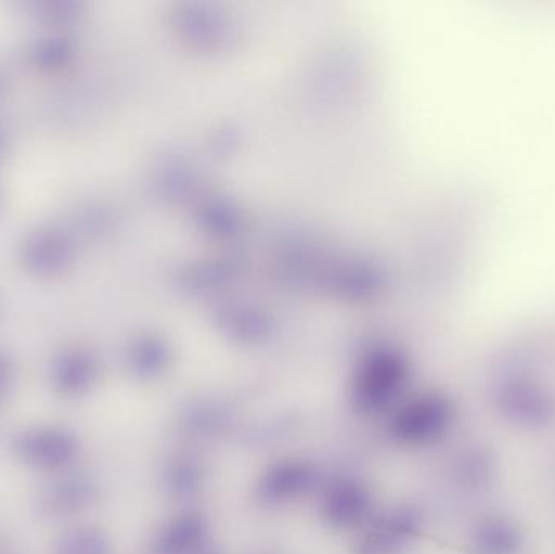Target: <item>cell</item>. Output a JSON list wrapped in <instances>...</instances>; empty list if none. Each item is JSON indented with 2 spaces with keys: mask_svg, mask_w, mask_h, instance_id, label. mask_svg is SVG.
<instances>
[{
  "mask_svg": "<svg viewBox=\"0 0 555 554\" xmlns=\"http://www.w3.org/2000/svg\"><path fill=\"white\" fill-rule=\"evenodd\" d=\"M9 452L20 467L46 478L80 467L83 439L65 423H31L10 435Z\"/></svg>",
  "mask_w": 555,
  "mask_h": 554,
  "instance_id": "1",
  "label": "cell"
},
{
  "mask_svg": "<svg viewBox=\"0 0 555 554\" xmlns=\"http://www.w3.org/2000/svg\"><path fill=\"white\" fill-rule=\"evenodd\" d=\"M459 407L443 392H423L391 410L387 433L397 445L427 448L443 441L455 428Z\"/></svg>",
  "mask_w": 555,
  "mask_h": 554,
  "instance_id": "2",
  "label": "cell"
},
{
  "mask_svg": "<svg viewBox=\"0 0 555 554\" xmlns=\"http://www.w3.org/2000/svg\"><path fill=\"white\" fill-rule=\"evenodd\" d=\"M103 488L83 467L41 478L33 494V513L44 523L64 527L80 523L100 504Z\"/></svg>",
  "mask_w": 555,
  "mask_h": 554,
  "instance_id": "3",
  "label": "cell"
},
{
  "mask_svg": "<svg viewBox=\"0 0 555 554\" xmlns=\"http://www.w3.org/2000/svg\"><path fill=\"white\" fill-rule=\"evenodd\" d=\"M495 415L524 433H543L555 426V392L533 377H502L491 394Z\"/></svg>",
  "mask_w": 555,
  "mask_h": 554,
  "instance_id": "4",
  "label": "cell"
},
{
  "mask_svg": "<svg viewBox=\"0 0 555 554\" xmlns=\"http://www.w3.org/2000/svg\"><path fill=\"white\" fill-rule=\"evenodd\" d=\"M410 381L406 361L391 351L365 358L352 383L351 405L362 416H377L400 403Z\"/></svg>",
  "mask_w": 555,
  "mask_h": 554,
  "instance_id": "5",
  "label": "cell"
},
{
  "mask_svg": "<svg viewBox=\"0 0 555 554\" xmlns=\"http://www.w3.org/2000/svg\"><path fill=\"white\" fill-rule=\"evenodd\" d=\"M374 511L371 488L356 475H336L322 484L320 514L332 529H361L374 519Z\"/></svg>",
  "mask_w": 555,
  "mask_h": 554,
  "instance_id": "6",
  "label": "cell"
},
{
  "mask_svg": "<svg viewBox=\"0 0 555 554\" xmlns=\"http://www.w3.org/2000/svg\"><path fill=\"white\" fill-rule=\"evenodd\" d=\"M101 373L100 357L90 347L65 345L49 361V389L64 402H78L96 390Z\"/></svg>",
  "mask_w": 555,
  "mask_h": 554,
  "instance_id": "7",
  "label": "cell"
},
{
  "mask_svg": "<svg viewBox=\"0 0 555 554\" xmlns=\"http://www.w3.org/2000/svg\"><path fill=\"white\" fill-rule=\"evenodd\" d=\"M18 257L33 275H61L68 272L77 260V243L67 228L39 224L23 236Z\"/></svg>",
  "mask_w": 555,
  "mask_h": 554,
  "instance_id": "8",
  "label": "cell"
},
{
  "mask_svg": "<svg viewBox=\"0 0 555 554\" xmlns=\"http://www.w3.org/2000/svg\"><path fill=\"white\" fill-rule=\"evenodd\" d=\"M322 487V475L313 462L284 458L270 464L256 485V498L263 507H281L302 500Z\"/></svg>",
  "mask_w": 555,
  "mask_h": 554,
  "instance_id": "9",
  "label": "cell"
},
{
  "mask_svg": "<svg viewBox=\"0 0 555 554\" xmlns=\"http://www.w3.org/2000/svg\"><path fill=\"white\" fill-rule=\"evenodd\" d=\"M424 514L411 504L390 507L365 526L356 554H403L420 539Z\"/></svg>",
  "mask_w": 555,
  "mask_h": 554,
  "instance_id": "10",
  "label": "cell"
},
{
  "mask_svg": "<svg viewBox=\"0 0 555 554\" xmlns=\"http://www.w3.org/2000/svg\"><path fill=\"white\" fill-rule=\"evenodd\" d=\"M530 536L527 527L505 513L485 514L469 530L472 554H527Z\"/></svg>",
  "mask_w": 555,
  "mask_h": 554,
  "instance_id": "11",
  "label": "cell"
},
{
  "mask_svg": "<svg viewBox=\"0 0 555 554\" xmlns=\"http://www.w3.org/2000/svg\"><path fill=\"white\" fill-rule=\"evenodd\" d=\"M210 545V523L198 511H182L165 520L150 540L152 554H192Z\"/></svg>",
  "mask_w": 555,
  "mask_h": 554,
  "instance_id": "12",
  "label": "cell"
},
{
  "mask_svg": "<svg viewBox=\"0 0 555 554\" xmlns=\"http://www.w3.org/2000/svg\"><path fill=\"white\" fill-rule=\"evenodd\" d=\"M501 477V459L488 445H472L459 452L450 465V478L466 494L488 493Z\"/></svg>",
  "mask_w": 555,
  "mask_h": 554,
  "instance_id": "13",
  "label": "cell"
},
{
  "mask_svg": "<svg viewBox=\"0 0 555 554\" xmlns=\"http://www.w3.org/2000/svg\"><path fill=\"white\" fill-rule=\"evenodd\" d=\"M236 412L231 403L210 397L191 400L182 407L178 425L185 436L192 439H214L230 431Z\"/></svg>",
  "mask_w": 555,
  "mask_h": 554,
  "instance_id": "14",
  "label": "cell"
},
{
  "mask_svg": "<svg viewBox=\"0 0 555 554\" xmlns=\"http://www.w3.org/2000/svg\"><path fill=\"white\" fill-rule=\"evenodd\" d=\"M207 484V468L192 452H176L162 467V487L176 501H191Z\"/></svg>",
  "mask_w": 555,
  "mask_h": 554,
  "instance_id": "15",
  "label": "cell"
},
{
  "mask_svg": "<svg viewBox=\"0 0 555 554\" xmlns=\"http://www.w3.org/2000/svg\"><path fill=\"white\" fill-rule=\"evenodd\" d=\"M51 554H114V543L106 529L80 520L61 527L52 540Z\"/></svg>",
  "mask_w": 555,
  "mask_h": 554,
  "instance_id": "16",
  "label": "cell"
},
{
  "mask_svg": "<svg viewBox=\"0 0 555 554\" xmlns=\"http://www.w3.org/2000/svg\"><path fill=\"white\" fill-rule=\"evenodd\" d=\"M75 55L74 42L65 35H49L36 41L29 59L42 70H61L70 64Z\"/></svg>",
  "mask_w": 555,
  "mask_h": 554,
  "instance_id": "17",
  "label": "cell"
},
{
  "mask_svg": "<svg viewBox=\"0 0 555 554\" xmlns=\"http://www.w3.org/2000/svg\"><path fill=\"white\" fill-rule=\"evenodd\" d=\"M127 363L133 376L150 381L165 371L168 357L165 348L155 342H137L127 355Z\"/></svg>",
  "mask_w": 555,
  "mask_h": 554,
  "instance_id": "18",
  "label": "cell"
},
{
  "mask_svg": "<svg viewBox=\"0 0 555 554\" xmlns=\"http://www.w3.org/2000/svg\"><path fill=\"white\" fill-rule=\"evenodd\" d=\"M80 9L72 0H46L38 3V16L51 26H68L78 18Z\"/></svg>",
  "mask_w": 555,
  "mask_h": 554,
  "instance_id": "19",
  "label": "cell"
},
{
  "mask_svg": "<svg viewBox=\"0 0 555 554\" xmlns=\"http://www.w3.org/2000/svg\"><path fill=\"white\" fill-rule=\"evenodd\" d=\"M18 383V364L12 351L0 347V412L5 409Z\"/></svg>",
  "mask_w": 555,
  "mask_h": 554,
  "instance_id": "20",
  "label": "cell"
},
{
  "mask_svg": "<svg viewBox=\"0 0 555 554\" xmlns=\"http://www.w3.org/2000/svg\"><path fill=\"white\" fill-rule=\"evenodd\" d=\"M7 149H9V133L0 126V156L5 155Z\"/></svg>",
  "mask_w": 555,
  "mask_h": 554,
  "instance_id": "21",
  "label": "cell"
},
{
  "mask_svg": "<svg viewBox=\"0 0 555 554\" xmlns=\"http://www.w3.org/2000/svg\"><path fill=\"white\" fill-rule=\"evenodd\" d=\"M192 554H224L223 550L217 549V546L207 545L205 549L198 550V552Z\"/></svg>",
  "mask_w": 555,
  "mask_h": 554,
  "instance_id": "22",
  "label": "cell"
},
{
  "mask_svg": "<svg viewBox=\"0 0 555 554\" xmlns=\"http://www.w3.org/2000/svg\"><path fill=\"white\" fill-rule=\"evenodd\" d=\"M0 554H13L12 549H10L9 543L5 540L0 539Z\"/></svg>",
  "mask_w": 555,
  "mask_h": 554,
  "instance_id": "23",
  "label": "cell"
},
{
  "mask_svg": "<svg viewBox=\"0 0 555 554\" xmlns=\"http://www.w3.org/2000/svg\"><path fill=\"white\" fill-rule=\"evenodd\" d=\"M3 90H5V78L0 74V96H2Z\"/></svg>",
  "mask_w": 555,
  "mask_h": 554,
  "instance_id": "24",
  "label": "cell"
},
{
  "mask_svg": "<svg viewBox=\"0 0 555 554\" xmlns=\"http://www.w3.org/2000/svg\"><path fill=\"white\" fill-rule=\"evenodd\" d=\"M253 554H278L276 552H272V550H260V552H256Z\"/></svg>",
  "mask_w": 555,
  "mask_h": 554,
  "instance_id": "25",
  "label": "cell"
}]
</instances>
